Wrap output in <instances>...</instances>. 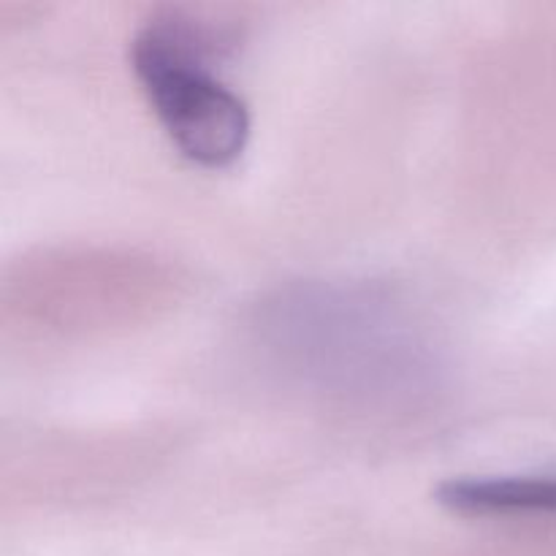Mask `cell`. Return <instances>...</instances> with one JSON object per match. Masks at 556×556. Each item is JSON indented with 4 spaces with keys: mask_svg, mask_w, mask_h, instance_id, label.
Listing matches in <instances>:
<instances>
[{
    "mask_svg": "<svg viewBox=\"0 0 556 556\" xmlns=\"http://www.w3.org/2000/svg\"><path fill=\"white\" fill-rule=\"evenodd\" d=\"M130 65L163 130L188 161L220 168L242 155L250 136L248 103L212 74L193 27H141L130 43Z\"/></svg>",
    "mask_w": 556,
    "mask_h": 556,
    "instance_id": "6da1fadb",
    "label": "cell"
},
{
    "mask_svg": "<svg viewBox=\"0 0 556 556\" xmlns=\"http://www.w3.org/2000/svg\"><path fill=\"white\" fill-rule=\"evenodd\" d=\"M434 500L462 516L556 514V472L451 478L440 483Z\"/></svg>",
    "mask_w": 556,
    "mask_h": 556,
    "instance_id": "7a4b0ae2",
    "label": "cell"
}]
</instances>
